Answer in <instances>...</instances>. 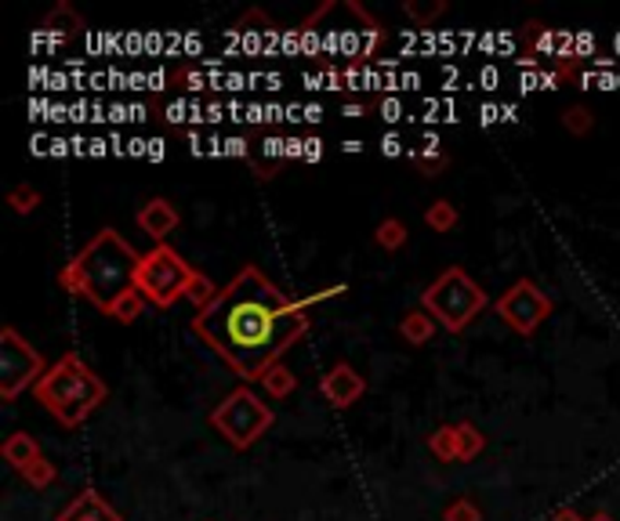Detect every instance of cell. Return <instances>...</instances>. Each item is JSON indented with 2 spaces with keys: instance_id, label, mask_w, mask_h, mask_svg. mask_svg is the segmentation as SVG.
<instances>
[{
  "instance_id": "6da1fadb",
  "label": "cell",
  "mask_w": 620,
  "mask_h": 521,
  "mask_svg": "<svg viewBox=\"0 0 620 521\" xmlns=\"http://www.w3.org/2000/svg\"><path fill=\"white\" fill-rule=\"evenodd\" d=\"M193 334L204 337L243 380H262L265 369L309 334V315L301 301L262 276V268L247 265L229 287H222L211 308L196 312Z\"/></svg>"
},
{
  "instance_id": "7a4b0ae2",
  "label": "cell",
  "mask_w": 620,
  "mask_h": 521,
  "mask_svg": "<svg viewBox=\"0 0 620 521\" xmlns=\"http://www.w3.org/2000/svg\"><path fill=\"white\" fill-rule=\"evenodd\" d=\"M142 254L117 229H103L92 243L59 271V287L87 298L98 312H112L128 290H134Z\"/></svg>"
},
{
  "instance_id": "3957f363",
  "label": "cell",
  "mask_w": 620,
  "mask_h": 521,
  "mask_svg": "<svg viewBox=\"0 0 620 521\" xmlns=\"http://www.w3.org/2000/svg\"><path fill=\"white\" fill-rule=\"evenodd\" d=\"M33 395H37L44 410L62 427H81L87 416L106 402L109 391L103 377H98L76 351H70V355H62L55 366H48V373H44L37 388H33Z\"/></svg>"
},
{
  "instance_id": "277c9868",
  "label": "cell",
  "mask_w": 620,
  "mask_h": 521,
  "mask_svg": "<svg viewBox=\"0 0 620 521\" xmlns=\"http://www.w3.org/2000/svg\"><path fill=\"white\" fill-rule=\"evenodd\" d=\"M421 308L432 315L439 326H446L450 334H461L487 308V290H482L465 268L450 265L446 271H439L436 282H428L421 290Z\"/></svg>"
},
{
  "instance_id": "5b68a950",
  "label": "cell",
  "mask_w": 620,
  "mask_h": 521,
  "mask_svg": "<svg viewBox=\"0 0 620 521\" xmlns=\"http://www.w3.org/2000/svg\"><path fill=\"white\" fill-rule=\"evenodd\" d=\"M193 276L196 268L189 265L175 246L164 243V246H153V251L142 257L139 276H134V290L150 304H156V308H171L175 301H182L189 293Z\"/></svg>"
},
{
  "instance_id": "8992f818",
  "label": "cell",
  "mask_w": 620,
  "mask_h": 521,
  "mask_svg": "<svg viewBox=\"0 0 620 521\" xmlns=\"http://www.w3.org/2000/svg\"><path fill=\"white\" fill-rule=\"evenodd\" d=\"M273 405H265L251 388H236L233 395H225L211 413V427L233 449H251L273 427Z\"/></svg>"
},
{
  "instance_id": "52a82bcc",
  "label": "cell",
  "mask_w": 620,
  "mask_h": 521,
  "mask_svg": "<svg viewBox=\"0 0 620 521\" xmlns=\"http://www.w3.org/2000/svg\"><path fill=\"white\" fill-rule=\"evenodd\" d=\"M44 373H48V366H44L40 351L33 348L19 330L4 326V330H0V399L15 402L29 384L37 388V380Z\"/></svg>"
},
{
  "instance_id": "ba28073f",
  "label": "cell",
  "mask_w": 620,
  "mask_h": 521,
  "mask_svg": "<svg viewBox=\"0 0 620 521\" xmlns=\"http://www.w3.org/2000/svg\"><path fill=\"white\" fill-rule=\"evenodd\" d=\"M498 315L504 319L509 330L529 337V334H537L540 323L551 315V298L537 287L534 279H518L498 298Z\"/></svg>"
},
{
  "instance_id": "9c48e42d",
  "label": "cell",
  "mask_w": 620,
  "mask_h": 521,
  "mask_svg": "<svg viewBox=\"0 0 620 521\" xmlns=\"http://www.w3.org/2000/svg\"><path fill=\"white\" fill-rule=\"evenodd\" d=\"M363 391H367V380L359 377L348 362H337V366L326 369V377L320 380V395L334 405V410H348V405H356L359 399H363Z\"/></svg>"
},
{
  "instance_id": "30bf717a",
  "label": "cell",
  "mask_w": 620,
  "mask_h": 521,
  "mask_svg": "<svg viewBox=\"0 0 620 521\" xmlns=\"http://www.w3.org/2000/svg\"><path fill=\"white\" fill-rule=\"evenodd\" d=\"M134 221H139V229L156 240V246H164V240L178 229V221H182V214L175 210V203H167L164 196L150 199L145 207L134 214Z\"/></svg>"
},
{
  "instance_id": "8fae6325",
  "label": "cell",
  "mask_w": 620,
  "mask_h": 521,
  "mask_svg": "<svg viewBox=\"0 0 620 521\" xmlns=\"http://www.w3.org/2000/svg\"><path fill=\"white\" fill-rule=\"evenodd\" d=\"M55 521H123L117 514V507H109L103 500V493H95V489H84V493H76L70 507L55 518Z\"/></svg>"
},
{
  "instance_id": "7c38bea8",
  "label": "cell",
  "mask_w": 620,
  "mask_h": 521,
  "mask_svg": "<svg viewBox=\"0 0 620 521\" xmlns=\"http://www.w3.org/2000/svg\"><path fill=\"white\" fill-rule=\"evenodd\" d=\"M0 452H4V463H11V468H15L19 474L26 471V468H33V463L44 457L40 446H37V438L26 435V432L8 435V441L0 446Z\"/></svg>"
},
{
  "instance_id": "4fadbf2b",
  "label": "cell",
  "mask_w": 620,
  "mask_h": 521,
  "mask_svg": "<svg viewBox=\"0 0 620 521\" xmlns=\"http://www.w3.org/2000/svg\"><path fill=\"white\" fill-rule=\"evenodd\" d=\"M432 334H436V319H432V315H428L425 308H421V312H407V315H403L400 337H403V341H407V344L421 348V344L432 341Z\"/></svg>"
},
{
  "instance_id": "5bb4252c",
  "label": "cell",
  "mask_w": 620,
  "mask_h": 521,
  "mask_svg": "<svg viewBox=\"0 0 620 521\" xmlns=\"http://www.w3.org/2000/svg\"><path fill=\"white\" fill-rule=\"evenodd\" d=\"M81 29H84V19L76 15L73 4H59L48 19H44V26H40V33H55L59 40L73 37V33H81Z\"/></svg>"
},
{
  "instance_id": "9a60e30c",
  "label": "cell",
  "mask_w": 620,
  "mask_h": 521,
  "mask_svg": "<svg viewBox=\"0 0 620 521\" xmlns=\"http://www.w3.org/2000/svg\"><path fill=\"white\" fill-rule=\"evenodd\" d=\"M482 449H487V435H482L472 421H461L457 424V460L461 463L476 460Z\"/></svg>"
},
{
  "instance_id": "2e32d148",
  "label": "cell",
  "mask_w": 620,
  "mask_h": 521,
  "mask_svg": "<svg viewBox=\"0 0 620 521\" xmlns=\"http://www.w3.org/2000/svg\"><path fill=\"white\" fill-rule=\"evenodd\" d=\"M428 449L443 463H457V424H439L436 432L428 435Z\"/></svg>"
},
{
  "instance_id": "e0dca14e",
  "label": "cell",
  "mask_w": 620,
  "mask_h": 521,
  "mask_svg": "<svg viewBox=\"0 0 620 521\" xmlns=\"http://www.w3.org/2000/svg\"><path fill=\"white\" fill-rule=\"evenodd\" d=\"M262 388H265L269 395H273V399H287V395L298 388V377L284 366V362H276V366H269V369H265Z\"/></svg>"
},
{
  "instance_id": "ac0fdd59",
  "label": "cell",
  "mask_w": 620,
  "mask_h": 521,
  "mask_svg": "<svg viewBox=\"0 0 620 521\" xmlns=\"http://www.w3.org/2000/svg\"><path fill=\"white\" fill-rule=\"evenodd\" d=\"M407 225H403L400 218H385L374 229V243L381 246V251H400V246H407Z\"/></svg>"
},
{
  "instance_id": "d6986e66",
  "label": "cell",
  "mask_w": 620,
  "mask_h": 521,
  "mask_svg": "<svg viewBox=\"0 0 620 521\" xmlns=\"http://www.w3.org/2000/svg\"><path fill=\"white\" fill-rule=\"evenodd\" d=\"M425 225L432 232H450L457 225V207L450 199H436L432 207L425 210Z\"/></svg>"
},
{
  "instance_id": "ffe728a7",
  "label": "cell",
  "mask_w": 620,
  "mask_h": 521,
  "mask_svg": "<svg viewBox=\"0 0 620 521\" xmlns=\"http://www.w3.org/2000/svg\"><path fill=\"white\" fill-rule=\"evenodd\" d=\"M218 287H214V282L204 276V271H196L193 276V282H189V293H186V301H193L196 304V312H204V308H211L214 301H218Z\"/></svg>"
},
{
  "instance_id": "44dd1931",
  "label": "cell",
  "mask_w": 620,
  "mask_h": 521,
  "mask_svg": "<svg viewBox=\"0 0 620 521\" xmlns=\"http://www.w3.org/2000/svg\"><path fill=\"white\" fill-rule=\"evenodd\" d=\"M562 128H567L573 138H584V134H592L595 128V117L588 106H570L567 112H562Z\"/></svg>"
},
{
  "instance_id": "7402d4cb",
  "label": "cell",
  "mask_w": 620,
  "mask_h": 521,
  "mask_svg": "<svg viewBox=\"0 0 620 521\" xmlns=\"http://www.w3.org/2000/svg\"><path fill=\"white\" fill-rule=\"evenodd\" d=\"M142 308H145V298H142V293H139V290H128V293H123V298L117 301V308H112L109 315H112L117 323L131 326V323L142 315Z\"/></svg>"
},
{
  "instance_id": "603a6c76",
  "label": "cell",
  "mask_w": 620,
  "mask_h": 521,
  "mask_svg": "<svg viewBox=\"0 0 620 521\" xmlns=\"http://www.w3.org/2000/svg\"><path fill=\"white\" fill-rule=\"evenodd\" d=\"M403 11H407V19H414L417 26H428V22H436L446 11V0H428V4H421V0H407Z\"/></svg>"
},
{
  "instance_id": "cb8c5ba5",
  "label": "cell",
  "mask_w": 620,
  "mask_h": 521,
  "mask_svg": "<svg viewBox=\"0 0 620 521\" xmlns=\"http://www.w3.org/2000/svg\"><path fill=\"white\" fill-rule=\"evenodd\" d=\"M8 203H11V210H15V214H33L40 207V192L29 189V185H15L8 192Z\"/></svg>"
},
{
  "instance_id": "d4e9b609",
  "label": "cell",
  "mask_w": 620,
  "mask_h": 521,
  "mask_svg": "<svg viewBox=\"0 0 620 521\" xmlns=\"http://www.w3.org/2000/svg\"><path fill=\"white\" fill-rule=\"evenodd\" d=\"M22 478H26L33 489H48V485L55 482V463L48 457H40L37 463H33V468L22 471Z\"/></svg>"
},
{
  "instance_id": "484cf974",
  "label": "cell",
  "mask_w": 620,
  "mask_h": 521,
  "mask_svg": "<svg viewBox=\"0 0 620 521\" xmlns=\"http://www.w3.org/2000/svg\"><path fill=\"white\" fill-rule=\"evenodd\" d=\"M443 521H482V511L476 507V500H454L443 511Z\"/></svg>"
},
{
  "instance_id": "4316f807",
  "label": "cell",
  "mask_w": 620,
  "mask_h": 521,
  "mask_svg": "<svg viewBox=\"0 0 620 521\" xmlns=\"http://www.w3.org/2000/svg\"><path fill=\"white\" fill-rule=\"evenodd\" d=\"M378 112H381V120L396 123V120L403 117V106H400V101H396V98H385V101H381V106H378Z\"/></svg>"
},
{
  "instance_id": "83f0119b",
  "label": "cell",
  "mask_w": 620,
  "mask_h": 521,
  "mask_svg": "<svg viewBox=\"0 0 620 521\" xmlns=\"http://www.w3.org/2000/svg\"><path fill=\"white\" fill-rule=\"evenodd\" d=\"M381 153H385V156H400L403 153L400 134H385V142H381Z\"/></svg>"
},
{
  "instance_id": "f1b7e54d",
  "label": "cell",
  "mask_w": 620,
  "mask_h": 521,
  "mask_svg": "<svg viewBox=\"0 0 620 521\" xmlns=\"http://www.w3.org/2000/svg\"><path fill=\"white\" fill-rule=\"evenodd\" d=\"M551 521H588V518H581V511H573V507H559Z\"/></svg>"
},
{
  "instance_id": "f546056e",
  "label": "cell",
  "mask_w": 620,
  "mask_h": 521,
  "mask_svg": "<svg viewBox=\"0 0 620 521\" xmlns=\"http://www.w3.org/2000/svg\"><path fill=\"white\" fill-rule=\"evenodd\" d=\"M225 153H229V156H247V142L243 138H229V142H225Z\"/></svg>"
},
{
  "instance_id": "4dcf8cb0",
  "label": "cell",
  "mask_w": 620,
  "mask_h": 521,
  "mask_svg": "<svg viewBox=\"0 0 620 521\" xmlns=\"http://www.w3.org/2000/svg\"><path fill=\"white\" fill-rule=\"evenodd\" d=\"M345 117L348 120H363L367 117V106H359V101H353V106H348V101H345Z\"/></svg>"
},
{
  "instance_id": "1f68e13d",
  "label": "cell",
  "mask_w": 620,
  "mask_h": 521,
  "mask_svg": "<svg viewBox=\"0 0 620 521\" xmlns=\"http://www.w3.org/2000/svg\"><path fill=\"white\" fill-rule=\"evenodd\" d=\"M320 156H323V142L309 138V142H306V160H320Z\"/></svg>"
},
{
  "instance_id": "d6a6232c",
  "label": "cell",
  "mask_w": 620,
  "mask_h": 521,
  "mask_svg": "<svg viewBox=\"0 0 620 521\" xmlns=\"http://www.w3.org/2000/svg\"><path fill=\"white\" fill-rule=\"evenodd\" d=\"M254 174L269 181V178H276V167H273V163H265V167H262V163H258V167H254Z\"/></svg>"
},
{
  "instance_id": "836d02e7",
  "label": "cell",
  "mask_w": 620,
  "mask_h": 521,
  "mask_svg": "<svg viewBox=\"0 0 620 521\" xmlns=\"http://www.w3.org/2000/svg\"><path fill=\"white\" fill-rule=\"evenodd\" d=\"M342 149H345V153H359V149H363V142H345Z\"/></svg>"
},
{
  "instance_id": "e575fe53",
  "label": "cell",
  "mask_w": 620,
  "mask_h": 521,
  "mask_svg": "<svg viewBox=\"0 0 620 521\" xmlns=\"http://www.w3.org/2000/svg\"><path fill=\"white\" fill-rule=\"evenodd\" d=\"M588 521H613V518H610V514H592Z\"/></svg>"
}]
</instances>
